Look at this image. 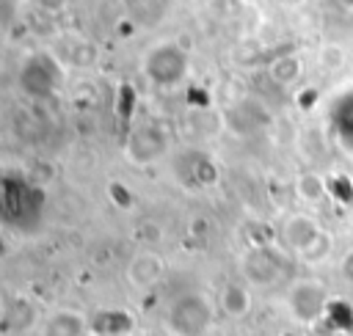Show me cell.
<instances>
[{"instance_id":"1","label":"cell","mask_w":353,"mask_h":336,"mask_svg":"<svg viewBox=\"0 0 353 336\" xmlns=\"http://www.w3.org/2000/svg\"><path fill=\"white\" fill-rule=\"evenodd\" d=\"M215 322V308L201 292H185L165 308V328L171 336H207Z\"/></svg>"},{"instance_id":"2","label":"cell","mask_w":353,"mask_h":336,"mask_svg":"<svg viewBox=\"0 0 353 336\" xmlns=\"http://www.w3.org/2000/svg\"><path fill=\"white\" fill-rule=\"evenodd\" d=\"M328 292L314 278H298L287 289V308L298 325H317L328 311Z\"/></svg>"},{"instance_id":"3","label":"cell","mask_w":353,"mask_h":336,"mask_svg":"<svg viewBox=\"0 0 353 336\" xmlns=\"http://www.w3.org/2000/svg\"><path fill=\"white\" fill-rule=\"evenodd\" d=\"M284 273L281 256L273 251V245L251 248L243 256V278L248 286H273Z\"/></svg>"},{"instance_id":"4","label":"cell","mask_w":353,"mask_h":336,"mask_svg":"<svg viewBox=\"0 0 353 336\" xmlns=\"http://www.w3.org/2000/svg\"><path fill=\"white\" fill-rule=\"evenodd\" d=\"M320 231H323V226H320L312 215H306V212H292V215H287V220L281 223V242L298 256V253H303V251L320 237Z\"/></svg>"},{"instance_id":"5","label":"cell","mask_w":353,"mask_h":336,"mask_svg":"<svg viewBox=\"0 0 353 336\" xmlns=\"http://www.w3.org/2000/svg\"><path fill=\"white\" fill-rule=\"evenodd\" d=\"M163 273H165V264H163V259L154 253V251H141V253H135L130 262H127V267H124V278H127V284L132 286V289H152L160 278H163Z\"/></svg>"},{"instance_id":"6","label":"cell","mask_w":353,"mask_h":336,"mask_svg":"<svg viewBox=\"0 0 353 336\" xmlns=\"http://www.w3.org/2000/svg\"><path fill=\"white\" fill-rule=\"evenodd\" d=\"M218 306L221 311L229 317V319H243L251 314L254 308V295H251V286L245 281H229L223 284L221 295H218Z\"/></svg>"},{"instance_id":"7","label":"cell","mask_w":353,"mask_h":336,"mask_svg":"<svg viewBox=\"0 0 353 336\" xmlns=\"http://www.w3.org/2000/svg\"><path fill=\"white\" fill-rule=\"evenodd\" d=\"M132 317L121 308H110V311H97L88 319V330L94 336H127L132 330Z\"/></svg>"},{"instance_id":"8","label":"cell","mask_w":353,"mask_h":336,"mask_svg":"<svg viewBox=\"0 0 353 336\" xmlns=\"http://www.w3.org/2000/svg\"><path fill=\"white\" fill-rule=\"evenodd\" d=\"M85 330L88 319L72 308H61L47 319V336H83Z\"/></svg>"},{"instance_id":"9","label":"cell","mask_w":353,"mask_h":336,"mask_svg":"<svg viewBox=\"0 0 353 336\" xmlns=\"http://www.w3.org/2000/svg\"><path fill=\"white\" fill-rule=\"evenodd\" d=\"M295 187V196L303 201V204H320L325 196H328V182L317 174V171H303L295 176L292 182Z\"/></svg>"},{"instance_id":"10","label":"cell","mask_w":353,"mask_h":336,"mask_svg":"<svg viewBox=\"0 0 353 336\" xmlns=\"http://www.w3.org/2000/svg\"><path fill=\"white\" fill-rule=\"evenodd\" d=\"M334 330H353V306L347 300H339V297H331L328 303V311L323 317Z\"/></svg>"},{"instance_id":"11","label":"cell","mask_w":353,"mask_h":336,"mask_svg":"<svg viewBox=\"0 0 353 336\" xmlns=\"http://www.w3.org/2000/svg\"><path fill=\"white\" fill-rule=\"evenodd\" d=\"M270 77L281 85H290L301 77V61L295 55H279L273 63H270Z\"/></svg>"},{"instance_id":"12","label":"cell","mask_w":353,"mask_h":336,"mask_svg":"<svg viewBox=\"0 0 353 336\" xmlns=\"http://www.w3.org/2000/svg\"><path fill=\"white\" fill-rule=\"evenodd\" d=\"M331 251H334V237L323 229L320 231V237L303 251V253H298V259L301 262H306V264H320V262H325L328 256H331Z\"/></svg>"},{"instance_id":"13","label":"cell","mask_w":353,"mask_h":336,"mask_svg":"<svg viewBox=\"0 0 353 336\" xmlns=\"http://www.w3.org/2000/svg\"><path fill=\"white\" fill-rule=\"evenodd\" d=\"M317 63L325 72H336V69L345 66V50L339 44H323L320 52H317Z\"/></svg>"},{"instance_id":"14","label":"cell","mask_w":353,"mask_h":336,"mask_svg":"<svg viewBox=\"0 0 353 336\" xmlns=\"http://www.w3.org/2000/svg\"><path fill=\"white\" fill-rule=\"evenodd\" d=\"M339 273H342V278H345L347 284H353V248L345 251V256H342V262H339Z\"/></svg>"},{"instance_id":"15","label":"cell","mask_w":353,"mask_h":336,"mask_svg":"<svg viewBox=\"0 0 353 336\" xmlns=\"http://www.w3.org/2000/svg\"><path fill=\"white\" fill-rule=\"evenodd\" d=\"M0 319H3V297H0Z\"/></svg>"},{"instance_id":"16","label":"cell","mask_w":353,"mask_h":336,"mask_svg":"<svg viewBox=\"0 0 353 336\" xmlns=\"http://www.w3.org/2000/svg\"><path fill=\"white\" fill-rule=\"evenodd\" d=\"M342 3H345V6H350V3H353V0H342Z\"/></svg>"}]
</instances>
